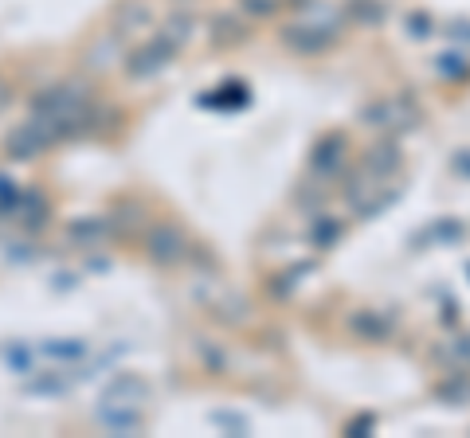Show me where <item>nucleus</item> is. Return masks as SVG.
Returning <instances> with one entry per match:
<instances>
[{
	"label": "nucleus",
	"mask_w": 470,
	"mask_h": 438,
	"mask_svg": "<svg viewBox=\"0 0 470 438\" xmlns=\"http://www.w3.org/2000/svg\"><path fill=\"white\" fill-rule=\"evenodd\" d=\"M107 239H114L110 216H78L71 228H67V243L71 247H83V250H95V247L107 243Z\"/></svg>",
	"instance_id": "5"
},
{
	"label": "nucleus",
	"mask_w": 470,
	"mask_h": 438,
	"mask_svg": "<svg viewBox=\"0 0 470 438\" xmlns=\"http://www.w3.org/2000/svg\"><path fill=\"white\" fill-rule=\"evenodd\" d=\"M212 423H224V427H231V431H247V423L240 415H224V411H216Z\"/></svg>",
	"instance_id": "18"
},
{
	"label": "nucleus",
	"mask_w": 470,
	"mask_h": 438,
	"mask_svg": "<svg viewBox=\"0 0 470 438\" xmlns=\"http://www.w3.org/2000/svg\"><path fill=\"white\" fill-rule=\"evenodd\" d=\"M71 380H75V376H59V372H47V376L24 383V392H28V395H63V392L71 388Z\"/></svg>",
	"instance_id": "14"
},
{
	"label": "nucleus",
	"mask_w": 470,
	"mask_h": 438,
	"mask_svg": "<svg viewBox=\"0 0 470 438\" xmlns=\"http://www.w3.org/2000/svg\"><path fill=\"white\" fill-rule=\"evenodd\" d=\"M12 102V87H8V78H0V110Z\"/></svg>",
	"instance_id": "19"
},
{
	"label": "nucleus",
	"mask_w": 470,
	"mask_h": 438,
	"mask_svg": "<svg viewBox=\"0 0 470 438\" xmlns=\"http://www.w3.org/2000/svg\"><path fill=\"white\" fill-rule=\"evenodd\" d=\"M20 184L12 180V177H5V172H0V216H8L12 208H16V200H20Z\"/></svg>",
	"instance_id": "15"
},
{
	"label": "nucleus",
	"mask_w": 470,
	"mask_h": 438,
	"mask_svg": "<svg viewBox=\"0 0 470 438\" xmlns=\"http://www.w3.org/2000/svg\"><path fill=\"white\" fill-rule=\"evenodd\" d=\"M177 56H180V47H177L169 36L157 32L153 39H146L141 47L129 51V59H126V75H129V78H153V75H161Z\"/></svg>",
	"instance_id": "3"
},
{
	"label": "nucleus",
	"mask_w": 470,
	"mask_h": 438,
	"mask_svg": "<svg viewBox=\"0 0 470 438\" xmlns=\"http://www.w3.org/2000/svg\"><path fill=\"white\" fill-rule=\"evenodd\" d=\"M8 216L16 219L24 231H39V228H44V223L51 219V204H47V196H39V192H32V188H24V192H20V200H16V208H12Z\"/></svg>",
	"instance_id": "6"
},
{
	"label": "nucleus",
	"mask_w": 470,
	"mask_h": 438,
	"mask_svg": "<svg viewBox=\"0 0 470 438\" xmlns=\"http://www.w3.org/2000/svg\"><path fill=\"white\" fill-rule=\"evenodd\" d=\"M36 352L39 349H32V344H5V361H8V368L16 372V376H32V364H36Z\"/></svg>",
	"instance_id": "13"
},
{
	"label": "nucleus",
	"mask_w": 470,
	"mask_h": 438,
	"mask_svg": "<svg viewBox=\"0 0 470 438\" xmlns=\"http://www.w3.org/2000/svg\"><path fill=\"white\" fill-rule=\"evenodd\" d=\"M39 356H47V361H59V364H78L83 356L90 352L83 337H51L44 344H36Z\"/></svg>",
	"instance_id": "9"
},
{
	"label": "nucleus",
	"mask_w": 470,
	"mask_h": 438,
	"mask_svg": "<svg viewBox=\"0 0 470 438\" xmlns=\"http://www.w3.org/2000/svg\"><path fill=\"white\" fill-rule=\"evenodd\" d=\"M141 223H146V208L134 204V200H118L114 211H110V228L114 235H129V231H138Z\"/></svg>",
	"instance_id": "10"
},
{
	"label": "nucleus",
	"mask_w": 470,
	"mask_h": 438,
	"mask_svg": "<svg viewBox=\"0 0 470 438\" xmlns=\"http://www.w3.org/2000/svg\"><path fill=\"white\" fill-rule=\"evenodd\" d=\"M196 356L212 364V372H220V364H224V356H220V349H216L212 341H204V337H196Z\"/></svg>",
	"instance_id": "16"
},
{
	"label": "nucleus",
	"mask_w": 470,
	"mask_h": 438,
	"mask_svg": "<svg viewBox=\"0 0 470 438\" xmlns=\"http://www.w3.org/2000/svg\"><path fill=\"white\" fill-rule=\"evenodd\" d=\"M141 250H146V259L157 262V267H180V262H189L192 243L177 223H153V228L146 231Z\"/></svg>",
	"instance_id": "2"
},
{
	"label": "nucleus",
	"mask_w": 470,
	"mask_h": 438,
	"mask_svg": "<svg viewBox=\"0 0 470 438\" xmlns=\"http://www.w3.org/2000/svg\"><path fill=\"white\" fill-rule=\"evenodd\" d=\"M98 423L110 434H134L141 427V407H122V403H102L98 407Z\"/></svg>",
	"instance_id": "8"
},
{
	"label": "nucleus",
	"mask_w": 470,
	"mask_h": 438,
	"mask_svg": "<svg viewBox=\"0 0 470 438\" xmlns=\"http://www.w3.org/2000/svg\"><path fill=\"white\" fill-rule=\"evenodd\" d=\"M59 141H71V126L67 122H59V117L28 114V122H20L16 129H8L5 157H8V161H36L39 153L56 149Z\"/></svg>",
	"instance_id": "1"
},
{
	"label": "nucleus",
	"mask_w": 470,
	"mask_h": 438,
	"mask_svg": "<svg viewBox=\"0 0 470 438\" xmlns=\"http://www.w3.org/2000/svg\"><path fill=\"white\" fill-rule=\"evenodd\" d=\"M146 24H153V8L146 5V0H122V5L114 8L110 32L114 36H129V32L146 28Z\"/></svg>",
	"instance_id": "7"
},
{
	"label": "nucleus",
	"mask_w": 470,
	"mask_h": 438,
	"mask_svg": "<svg viewBox=\"0 0 470 438\" xmlns=\"http://www.w3.org/2000/svg\"><path fill=\"white\" fill-rule=\"evenodd\" d=\"M208 36H212L216 47H231V44H240V39L247 36V28H243V20H235V16H216L212 28H208Z\"/></svg>",
	"instance_id": "11"
},
{
	"label": "nucleus",
	"mask_w": 470,
	"mask_h": 438,
	"mask_svg": "<svg viewBox=\"0 0 470 438\" xmlns=\"http://www.w3.org/2000/svg\"><path fill=\"white\" fill-rule=\"evenodd\" d=\"M149 400V380L138 372H118V376L102 388V403H122V407H141Z\"/></svg>",
	"instance_id": "4"
},
{
	"label": "nucleus",
	"mask_w": 470,
	"mask_h": 438,
	"mask_svg": "<svg viewBox=\"0 0 470 438\" xmlns=\"http://www.w3.org/2000/svg\"><path fill=\"white\" fill-rule=\"evenodd\" d=\"M247 12H255V16H271L274 12V0H240Z\"/></svg>",
	"instance_id": "17"
},
{
	"label": "nucleus",
	"mask_w": 470,
	"mask_h": 438,
	"mask_svg": "<svg viewBox=\"0 0 470 438\" xmlns=\"http://www.w3.org/2000/svg\"><path fill=\"white\" fill-rule=\"evenodd\" d=\"M161 36H169V39H173V44H177V47H185V44H189V39L196 36V16H192V12H173V16H169V20H165V28H161Z\"/></svg>",
	"instance_id": "12"
}]
</instances>
